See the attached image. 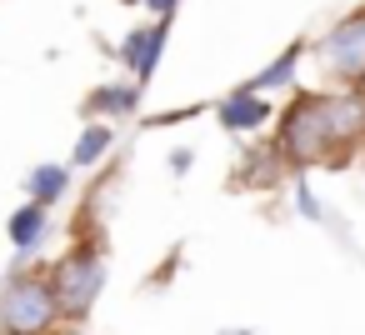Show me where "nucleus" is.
I'll list each match as a JSON object with an SVG mask.
<instances>
[{
    "label": "nucleus",
    "mask_w": 365,
    "mask_h": 335,
    "mask_svg": "<svg viewBox=\"0 0 365 335\" xmlns=\"http://www.w3.org/2000/svg\"><path fill=\"white\" fill-rule=\"evenodd\" d=\"M275 155L290 175H305L310 165H335L330 125H325V91H295L275 115Z\"/></svg>",
    "instance_id": "obj_1"
},
{
    "label": "nucleus",
    "mask_w": 365,
    "mask_h": 335,
    "mask_svg": "<svg viewBox=\"0 0 365 335\" xmlns=\"http://www.w3.org/2000/svg\"><path fill=\"white\" fill-rule=\"evenodd\" d=\"M325 125H330L335 165L365 150V91H325Z\"/></svg>",
    "instance_id": "obj_5"
},
{
    "label": "nucleus",
    "mask_w": 365,
    "mask_h": 335,
    "mask_svg": "<svg viewBox=\"0 0 365 335\" xmlns=\"http://www.w3.org/2000/svg\"><path fill=\"white\" fill-rule=\"evenodd\" d=\"M200 110H215V105H200V100H195V105H180V110H165V115H155V125H180V120H195Z\"/></svg>",
    "instance_id": "obj_15"
},
{
    "label": "nucleus",
    "mask_w": 365,
    "mask_h": 335,
    "mask_svg": "<svg viewBox=\"0 0 365 335\" xmlns=\"http://www.w3.org/2000/svg\"><path fill=\"white\" fill-rule=\"evenodd\" d=\"M305 51H310V41H290L275 61H265L250 81H245V91H255V96H275V91H295V76H300V61H305Z\"/></svg>",
    "instance_id": "obj_10"
},
{
    "label": "nucleus",
    "mask_w": 365,
    "mask_h": 335,
    "mask_svg": "<svg viewBox=\"0 0 365 335\" xmlns=\"http://www.w3.org/2000/svg\"><path fill=\"white\" fill-rule=\"evenodd\" d=\"M51 285H56V300H61V315L66 320H86L106 290V250L101 240H76L56 265H51Z\"/></svg>",
    "instance_id": "obj_3"
},
{
    "label": "nucleus",
    "mask_w": 365,
    "mask_h": 335,
    "mask_svg": "<svg viewBox=\"0 0 365 335\" xmlns=\"http://www.w3.org/2000/svg\"><path fill=\"white\" fill-rule=\"evenodd\" d=\"M140 110V86L135 81H106L86 96V120H106V125H120Z\"/></svg>",
    "instance_id": "obj_8"
},
{
    "label": "nucleus",
    "mask_w": 365,
    "mask_h": 335,
    "mask_svg": "<svg viewBox=\"0 0 365 335\" xmlns=\"http://www.w3.org/2000/svg\"><path fill=\"white\" fill-rule=\"evenodd\" d=\"M46 235H51V210L46 205H36V200H26V205H16L11 215H6V240L16 245V255H21V265L46 245Z\"/></svg>",
    "instance_id": "obj_9"
},
{
    "label": "nucleus",
    "mask_w": 365,
    "mask_h": 335,
    "mask_svg": "<svg viewBox=\"0 0 365 335\" xmlns=\"http://www.w3.org/2000/svg\"><path fill=\"white\" fill-rule=\"evenodd\" d=\"M315 61L340 91H365V6L345 11L315 41Z\"/></svg>",
    "instance_id": "obj_4"
},
{
    "label": "nucleus",
    "mask_w": 365,
    "mask_h": 335,
    "mask_svg": "<svg viewBox=\"0 0 365 335\" xmlns=\"http://www.w3.org/2000/svg\"><path fill=\"white\" fill-rule=\"evenodd\" d=\"M165 36H170V21H145V26L125 31V36H120V46H115V61L135 76V86H140V91H145V81L160 71Z\"/></svg>",
    "instance_id": "obj_6"
},
{
    "label": "nucleus",
    "mask_w": 365,
    "mask_h": 335,
    "mask_svg": "<svg viewBox=\"0 0 365 335\" xmlns=\"http://www.w3.org/2000/svg\"><path fill=\"white\" fill-rule=\"evenodd\" d=\"M165 165H170V175H185V170L195 165V150H190V145H175V150L165 155Z\"/></svg>",
    "instance_id": "obj_16"
},
{
    "label": "nucleus",
    "mask_w": 365,
    "mask_h": 335,
    "mask_svg": "<svg viewBox=\"0 0 365 335\" xmlns=\"http://www.w3.org/2000/svg\"><path fill=\"white\" fill-rule=\"evenodd\" d=\"M140 6L155 16V21H175V11H180V0H140Z\"/></svg>",
    "instance_id": "obj_17"
},
{
    "label": "nucleus",
    "mask_w": 365,
    "mask_h": 335,
    "mask_svg": "<svg viewBox=\"0 0 365 335\" xmlns=\"http://www.w3.org/2000/svg\"><path fill=\"white\" fill-rule=\"evenodd\" d=\"M61 300L51 275L36 270H11L0 285V335H51L61 325Z\"/></svg>",
    "instance_id": "obj_2"
},
{
    "label": "nucleus",
    "mask_w": 365,
    "mask_h": 335,
    "mask_svg": "<svg viewBox=\"0 0 365 335\" xmlns=\"http://www.w3.org/2000/svg\"><path fill=\"white\" fill-rule=\"evenodd\" d=\"M280 170H285V160L275 155V145H265V150H255V155L235 170V185L260 190V185H275V180H280Z\"/></svg>",
    "instance_id": "obj_13"
},
{
    "label": "nucleus",
    "mask_w": 365,
    "mask_h": 335,
    "mask_svg": "<svg viewBox=\"0 0 365 335\" xmlns=\"http://www.w3.org/2000/svg\"><path fill=\"white\" fill-rule=\"evenodd\" d=\"M120 6H140V0H120Z\"/></svg>",
    "instance_id": "obj_19"
},
{
    "label": "nucleus",
    "mask_w": 365,
    "mask_h": 335,
    "mask_svg": "<svg viewBox=\"0 0 365 335\" xmlns=\"http://www.w3.org/2000/svg\"><path fill=\"white\" fill-rule=\"evenodd\" d=\"M215 120H220L225 135H255V130H265L275 120V100L240 86V91H230V96L215 100Z\"/></svg>",
    "instance_id": "obj_7"
},
{
    "label": "nucleus",
    "mask_w": 365,
    "mask_h": 335,
    "mask_svg": "<svg viewBox=\"0 0 365 335\" xmlns=\"http://www.w3.org/2000/svg\"><path fill=\"white\" fill-rule=\"evenodd\" d=\"M110 150H115V125H106V120H86V130L76 135L66 165H71V170H96Z\"/></svg>",
    "instance_id": "obj_12"
},
{
    "label": "nucleus",
    "mask_w": 365,
    "mask_h": 335,
    "mask_svg": "<svg viewBox=\"0 0 365 335\" xmlns=\"http://www.w3.org/2000/svg\"><path fill=\"white\" fill-rule=\"evenodd\" d=\"M220 335H255V330H220Z\"/></svg>",
    "instance_id": "obj_18"
},
{
    "label": "nucleus",
    "mask_w": 365,
    "mask_h": 335,
    "mask_svg": "<svg viewBox=\"0 0 365 335\" xmlns=\"http://www.w3.org/2000/svg\"><path fill=\"white\" fill-rule=\"evenodd\" d=\"M71 185H76V170L46 160V165H36V170L26 175V200H36V205L51 210V205H61V200L71 195Z\"/></svg>",
    "instance_id": "obj_11"
},
{
    "label": "nucleus",
    "mask_w": 365,
    "mask_h": 335,
    "mask_svg": "<svg viewBox=\"0 0 365 335\" xmlns=\"http://www.w3.org/2000/svg\"><path fill=\"white\" fill-rule=\"evenodd\" d=\"M290 190H295V210H300V220H310V225H325V220H330V215H325V200H320L315 185H310V175H295Z\"/></svg>",
    "instance_id": "obj_14"
}]
</instances>
